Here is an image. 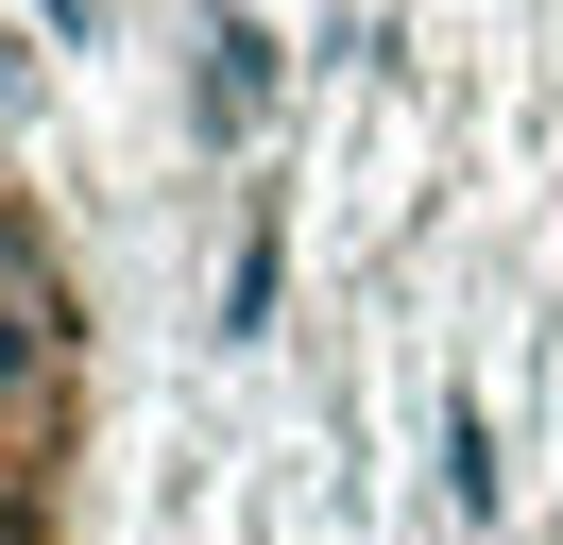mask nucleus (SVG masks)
Listing matches in <instances>:
<instances>
[{"label": "nucleus", "instance_id": "obj_1", "mask_svg": "<svg viewBox=\"0 0 563 545\" xmlns=\"http://www.w3.org/2000/svg\"><path fill=\"white\" fill-rule=\"evenodd\" d=\"M35 392H52V307L0 290V409H35Z\"/></svg>", "mask_w": 563, "mask_h": 545}, {"label": "nucleus", "instance_id": "obj_2", "mask_svg": "<svg viewBox=\"0 0 563 545\" xmlns=\"http://www.w3.org/2000/svg\"><path fill=\"white\" fill-rule=\"evenodd\" d=\"M206 102H222V120H256V102H274V34L222 18V34H206Z\"/></svg>", "mask_w": 563, "mask_h": 545}]
</instances>
